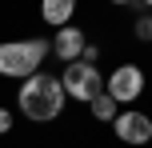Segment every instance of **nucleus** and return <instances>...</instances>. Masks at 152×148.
I'll return each mask as SVG.
<instances>
[{"instance_id":"1","label":"nucleus","mask_w":152,"mask_h":148,"mask_svg":"<svg viewBox=\"0 0 152 148\" xmlns=\"http://www.w3.org/2000/svg\"><path fill=\"white\" fill-rule=\"evenodd\" d=\"M64 84L60 76H48V72H36V76L20 80V92H16V104L20 112L32 120V124H48L64 112Z\"/></svg>"},{"instance_id":"2","label":"nucleus","mask_w":152,"mask_h":148,"mask_svg":"<svg viewBox=\"0 0 152 148\" xmlns=\"http://www.w3.org/2000/svg\"><path fill=\"white\" fill-rule=\"evenodd\" d=\"M52 52V40H4L0 44V76H16V80H28L40 72V64L48 60Z\"/></svg>"},{"instance_id":"3","label":"nucleus","mask_w":152,"mask_h":148,"mask_svg":"<svg viewBox=\"0 0 152 148\" xmlns=\"http://www.w3.org/2000/svg\"><path fill=\"white\" fill-rule=\"evenodd\" d=\"M60 84H64V96H68V100H80V104H92L100 92H104V76H100V68H96V64H84V60L64 64Z\"/></svg>"},{"instance_id":"4","label":"nucleus","mask_w":152,"mask_h":148,"mask_svg":"<svg viewBox=\"0 0 152 148\" xmlns=\"http://www.w3.org/2000/svg\"><path fill=\"white\" fill-rule=\"evenodd\" d=\"M104 92L112 96L116 104L140 100V92H144V68H140V64H120L112 76H104Z\"/></svg>"},{"instance_id":"5","label":"nucleus","mask_w":152,"mask_h":148,"mask_svg":"<svg viewBox=\"0 0 152 148\" xmlns=\"http://www.w3.org/2000/svg\"><path fill=\"white\" fill-rule=\"evenodd\" d=\"M112 132H116V140H124L128 148H144L152 140V116H144V112H136V108H124L120 116L112 120Z\"/></svg>"},{"instance_id":"6","label":"nucleus","mask_w":152,"mask_h":148,"mask_svg":"<svg viewBox=\"0 0 152 148\" xmlns=\"http://www.w3.org/2000/svg\"><path fill=\"white\" fill-rule=\"evenodd\" d=\"M84 44H88V36H84L76 24H64V28H56V36H52V52L60 56L64 64H72V60H80V52H84Z\"/></svg>"},{"instance_id":"7","label":"nucleus","mask_w":152,"mask_h":148,"mask_svg":"<svg viewBox=\"0 0 152 148\" xmlns=\"http://www.w3.org/2000/svg\"><path fill=\"white\" fill-rule=\"evenodd\" d=\"M40 16H44L52 28H64L76 16V0H40Z\"/></svg>"},{"instance_id":"8","label":"nucleus","mask_w":152,"mask_h":148,"mask_svg":"<svg viewBox=\"0 0 152 148\" xmlns=\"http://www.w3.org/2000/svg\"><path fill=\"white\" fill-rule=\"evenodd\" d=\"M88 108H92V116H96V120H108V124H112V120L120 116V104H116V100H112L108 92H100L96 100L88 104Z\"/></svg>"},{"instance_id":"9","label":"nucleus","mask_w":152,"mask_h":148,"mask_svg":"<svg viewBox=\"0 0 152 148\" xmlns=\"http://www.w3.org/2000/svg\"><path fill=\"white\" fill-rule=\"evenodd\" d=\"M132 32H136V40H144V44H152V12H144L136 24H132Z\"/></svg>"},{"instance_id":"10","label":"nucleus","mask_w":152,"mask_h":148,"mask_svg":"<svg viewBox=\"0 0 152 148\" xmlns=\"http://www.w3.org/2000/svg\"><path fill=\"white\" fill-rule=\"evenodd\" d=\"M80 60H84V64H100V48H96V44H84Z\"/></svg>"},{"instance_id":"11","label":"nucleus","mask_w":152,"mask_h":148,"mask_svg":"<svg viewBox=\"0 0 152 148\" xmlns=\"http://www.w3.org/2000/svg\"><path fill=\"white\" fill-rule=\"evenodd\" d=\"M4 132H12V112L0 108V136H4Z\"/></svg>"},{"instance_id":"12","label":"nucleus","mask_w":152,"mask_h":148,"mask_svg":"<svg viewBox=\"0 0 152 148\" xmlns=\"http://www.w3.org/2000/svg\"><path fill=\"white\" fill-rule=\"evenodd\" d=\"M108 4H132V0H108Z\"/></svg>"},{"instance_id":"13","label":"nucleus","mask_w":152,"mask_h":148,"mask_svg":"<svg viewBox=\"0 0 152 148\" xmlns=\"http://www.w3.org/2000/svg\"><path fill=\"white\" fill-rule=\"evenodd\" d=\"M144 4H148V8H152V0H144Z\"/></svg>"}]
</instances>
